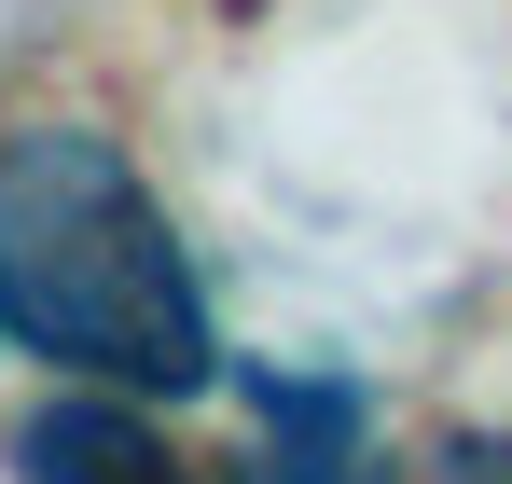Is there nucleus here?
<instances>
[{
  "instance_id": "nucleus-1",
  "label": "nucleus",
  "mask_w": 512,
  "mask_h": 484,
  "mask_svg": "<svg viewBox=\"0 0 512 484\" xmlns=\"http://www.w3.org/2000/svg\"><path fill=\"white\" fill-rule=\"evenodd\" d=\"M0 319L56 388L194 402L236 374L167 194L97 125H14L0 139Z\"/></svg>"
},
{
  "instance_id": "nucleus-2",
  "label": "nucleus",
  "mask_w": 512,
  "mask_h": 484,
  "mask_svg": "<svg viewBox=\"0 0 512 484\" xmlns=\"http://www.w3.org/2000/svg\"><path fill=\"white\" fill-rule=\"evenodd\" d=\"M250 388V457L222 484H388V429L360 374H236Z\"/></svg>"
},
{
  "instance_id": "nucleus-3",
  "label": "nucleus",
  "mask_w": 512,
  "mask_h": 484,
  "mask_svg": "<svg viewBox=\"0 0 512 484\" xmlns=\"http://www.w3.org/2000/svg\"><path fill=\"white\" fill-rule=\"evenodd\" d=\"M14 484H208V471L153 429L139 388H56L14 429Z\"/></svg>"
},
{
  "instance_id": "nucleus-4",
  "label": "nucleus",
  "mask_w": 512,
  "mask_h": 484,
  "mask_svg": "<svg viewBox=\"0 0 512 484\" xmlns=\"http://www.w3.org/2000/svg\"><path fill=\"white\" fill-rule=\"evenodd\" d=\"M443 484H512V443H485V429H471V443H443Z\"/></svg>"
},
{
  "instance_id": "nucleus-5",
  "label": "nucleus",
  "mask_w": 512,
  "mask_h": 484,
  "mask_svg": "<svg viewBox=\"0 0 512 484\" xmlns=\"http://www.w3.org/2000/svg\"><path fill=\"white\" fill-rule=\"evenodd\" d=\"M0 346H14V319H0Z\"/></svg>"
}]
</instances>
